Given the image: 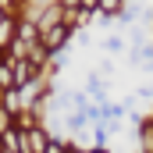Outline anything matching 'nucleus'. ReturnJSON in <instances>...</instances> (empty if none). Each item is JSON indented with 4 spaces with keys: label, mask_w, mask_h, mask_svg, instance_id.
<instances>
[{
    "label": "nucleus",
    "mask_w": 153,
    "mask_h": 153,
    "mask_svg": "<svg viewBox=\"0 0 153 153\" xmlns=\"http://www.w3.org/2000/svg\"><path fill=\"white\" fill-rule=\"evenodd\" d=\"M46 132L39 128V125H29V128H22V153H46Z\"/></svg>",
    "instance_id": "f257e3e1"
},
{
    "label": "nucleus",
    "mask_w": 153,
    "mask_h": 153,
    "mask_svg": "<svg viewBox=\"0 0 153 153\" xmlns=\"http://www.w3.org/2000/svg\"><path fill=\"white\" fill-rule=\"evenodd\" d=\"M14 29H18L14 36L22 39V43H29V46H32V43H39V25H36V18H29V22L22 18V22H14Z\"/></svg>",
    "instance_id": "f03ea898"
},
{
    "label": "nucleus",
    "mask_w": 153,
    "mask_h": 153,
    "mask_svg": "<svg viewBox=\"0 0 153 153\" xmlns=\"http://www.w3.org/2000/svg\"><path fill=\"white\" fill-rule=\"evenodd\" d=\"M14 14H7V18H0V50H7L11 46V39H14Z\"/></svg>",
    "instance_id": "7ed1b4c3"
},
{
    "label": "nucleus",
    "mask_w": 153,
    "mask_h": 153,
    "mask_svg": "<svg viewBox=\"0 0 153 153\" xmlns=\"http://www.w3.org/2000/svg\"><path fill=\"white\" fill-rule=\"evenodd\" d=\"M139 143H143V150H150L153 153V121H139Z\"/></svg>",
    "instance_id": "20e7f679"
},
{
    "label": "nucleus",
    "mask_w": 153,
    "mask_h": 153,
    "mask_svg": "<svg viewBox=\"0 0 153 153\" xmlns=\"http://www.w3.org/2000/svg\"><path fill=\"white\" fill-rule=\"evenodd\" d=\"M11 125H14V114H11V111L0 103V132H4V128H11Z\"/></svg>",
    "instance_id": "39448f33"
},
{
    "label": "nucleus",
    "mask_w": 153,
    "mask_h": 153,
    "mask_svg": "<svg viewBox=\"0 0 153 153\" xmlns=\"http://www.w3.org/2000/svg\"><path fill=\"white\" fill-rule=\"evenodd\" d=\"M121 46H125V43H121L117 36H107V39H103V50H111V53H117Z\"/></svg>",
    "instance_id": "423d86ee"
},
{
    "label": "nucleus",
    "mask_w": 153,
    "mask_h": 153,
    "mask_svg": "<svg viewBox=\"0 0 153 153\" xmlns=\"http://www.w3.org/2000/svg\"><path fill=\"white\" fill-rule=\"evenodd\" d=\"M82 0H61V7H78Z\"/></svg>",
    "instance_id": "0eeeda50"
}]
</instances>
